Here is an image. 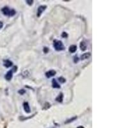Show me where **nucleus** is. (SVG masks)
I'll return each instance as SVG.
<instances>
[{"label": "nucleus", "mask_w": 128, "mask_h": 128, "mask_svg": "<svg viewBox=\"0 0 128 128\" xmlns=\"http://www.w3.org/2000/svg\"><path fill=\"white\" fill-rule=\"evenodd\" d=\"M23 108L25 112L27 113V114H30L31 112L30 108V105L28 104V102H24L23 103Z\"/></svg>", "instance_id": "nucleus-7"}, {"label": "nucleus", "mask_w": 128, "mask_h": 128, "mask_svg": "<svg viewBox=\"0 0 128 128\" xmlns=\"http://www.w3.org/2000/svg\"><path fill=\"white\" fill-rule=\"evenodd\" d=\"M43 51H44V53H48V51H49V49H48V48H44V50H43Z\"/></svg>", "instance_id": "nucleus-19"}, {"label": "nucleus", "mask_w": 128, "mask_h": 128, "mask_svg": "<svg viewBox=\"0 0 128 128\" xmlns=\"http://www.w3.org/2000/svg\"><path fill=\"white\" fill-rule=\"evenodd\" d=\"M52 86L54 88H60V85L58 83V82H56V80L55 79H53L52 81Z\"/></svg>", "instance_id": "nucleus-8"}, {"label": "nucleus", "mask_w": 128, "mask_h": 128, "mask_svg": "<svg viewBox=\"0 0 128 128\" xmlns=\"http://www.w3.org/2000/svg\"><path fill=\"white\" fill-rule=\"evenodd\" d=\"M25 2H26L28 5H30V6H32V4H34V1H33V0H26Z\"/></svg>", "instance_id": "nucleus-14"}, {"label": "nucleus", "mask_w": 128, "mask_h": 128, "mask_svg": "<svg viewBox=\"0 0 128 128\" xmlns=\"http://www.w3.org/2000/svg\"><path fill=\"white\" fill-rule=\"evenodd\" d=\"M58 81L60 82V83H65V82H66V80L63 77H60V78H58Z\"/></svg>", "instance_id": "nucleus-15"}, {"label": "nucleus", "mask_w": 128, "mask_h": 128, "mask_svg": "<svg viewBox=\"0 0 128 128\" xmlns=\"http://www.w3.org/2000/svg\"><path fill=\"white\" fill-rule=\"evenodd\" d=\"M91 54H90V52H86V53H84V54H82L81 56V59L82 60H86L87 58H88L90 56Z\"/></svg>", "instance_id": "nucleus-10"}, {"label": "nucleus", "mask_w": 128, "mask_h": 128, "mask_svg": "<svg viewBox=\"0 0 128 128\" xmlns=\"http://www.w3.org/2000/svg\"><path fill=\"white\" fill-rule=\"evenodd\" d=\"M62 36L63 38H67V36H68V34L66 32H63L62 34Z\"/></svg>", "instance_id": "nucleus-18"}, {"label": "nucleus", "mask_w": 128, "mask_h": 128, "mask_svg": "<svg viewBox=\"0 0 128 128\" xmlns=\"http://www.w3.org/2000/svg\"><path fill=\"white\" fill-rule=\"evenodd\" d=\"M3 22H2V21H0V30L2 29V28H3Z\"/></svg>", "instance_id": "nucleus-20"}, {"label": "nucleus", "mask_w": 128, "mask_h": 128, "mask_svg": "<svg viewBox=\"0 0 128 128\" xmlns=\"http://www.w3.org/2000/svg\"><path fill=\"white\" fill-rule=\"evenodd\" d=\"M86 47H87L86 44L85 43V42H84V41H83V42H82L80 43V49H81L82 51H85V50H86Z\"/></svg>", "instance_id": "nucleus-11"}, {"label": "nucleus", "mask_w": 128, "mask_h": 128, "mask_svg": "<svg viewBox=\"0 0 128 128\" xmlns=\"http://www.w3.org/2000/svg\"><path fill=\"white\" fill-rule=\"evenodd\" d=\"M76 50H77V46L76 45L70 46L69 48H68V51H69L70 53H74V52H76Z\"/></svg>", "instance_id": "nucleus-9"}, {"label": "nucleus", "mask_w": 128, "mask_h": 128, "mask_svg": "<svg viewBox=\"0 0 128 128\" xmlns=\"http://www.w3.org/2000/svg\"><path fill=\"white\" fill-rule=\"evenodd\" d=\"M53 47L56 51H64L65 50V46H64L63 42L58 40H54L53 41Z\"/></svg>", "instance_id": "nucleus-2"}, {"label": "nucleus", "mask_w": 128, "mask_h": 128, "mask_svg": "<svg viewBox=\"0 0 128 128\" xmlns=\"http://www.w3.org/2000/svg\"><path fill=\"white\" fill-rule=\"evenodd\" d=\"M83 128V126H79L78 128Z\"/></svg>", "instance_id": "nucleus-21"}, {"label": "nucleus", "mask_w": 128, "mask_h": 128, "mask_svg": "<svg viewBox=\"0 0 128 128\" xmlns=\"http://www.w3.org/2000/svg\"><path fill=\"white\" fill-rule=\"evenodd\" d=\"M79 61H80V58H79L77 56H75L74 57V62L75 63V64H77L78 62H79Z\"/></svg>", "instance_id": "nucleus-16"}, {"label": "nucleus", "mask_w": 128, "mask_h": 128, "mask_svg": "<svg viewBox=\"0 0 128 128\" xmlns=\"http://www.w3.org/2000/svg\"><path fill=\"white\" fill-rule=\"evenodd\" d=\"M13 66V62L12 61H10L9 60H3V66L6 68H9V67H12Z\"/></svg>", "instance_id": "nucleus-5"}, {"label": "nucleus", "mask_w": 128, "mask_h": 128, "mask_svg": "<svg viewBox=\"0 0 128 128\" xmlns=\"http://www.w3.org/2000/svg\"><path fill=\"white\" fill-rule=\"evenodd\" d=\"M56 101H58L59 102H62L63 101V94L60 93V95L56 98Z\"/></svg>", "instance_id": "nucleus-12"}, {"label": "nucleus", "mask_w": 128, "mask_h": 128, "mask_svg": "<svg viewBox=\"0 0 128 128\" xmlns=\"http://www.w3.org/2000/svg\"><path fill=\"white\" fill-rule=\"evenodd\" d=\"M2 12H3V15L8 17H13L16 15V11L14 9H10L8 6H4L2 9Z\"/></svg>", "instance_id": "nucleus-1"}, {"label": "nucleus", "mask_w": 128, "mask_h": 128, "mask_svg": "<svg viewBox=\"0 0 128 128\" xmlns=\"http://www.w3.org/2000/svg\"><path fill=\"white\" fill-rule=\"evenodd\" d=\"M56 71L54 70H50L49 71H48L47 72H46V76L48 78H50L54 76L56 74Z\"/></svg>", "instance_id": "nucleus-6"}, {"label": "nucleus", "mask_w": 128, "mask_h": 128, "mask_svg": "<svg viewBox=\"0 0 128 128\" xmlns=\"http://www.w3.org/2000/svg\"><path fill=\"white\" fill-rule=\"evenodd\" d=\"M46 8L47 6L45 5H41V6H38V9H37V17H40L44 10L46 9Z\"/></svg>", "instance_id": "nucleus-4"}, {"label": "nucleus", "mask_w": 128, "mask_h": 128, "mask_svg": "<svg viewBox=\"0 0 128 128\" xmlns=\"http://www.w3.org/2000/svg\"><path fill=\"white\" fill-rule=\"evenodd\" d=\"M18 93L20 95H23L26 93V90H24V89H21V90H19V91H18Z\"/></svg>", "instance_id": "nucleus-17"}, {"label": "nucleus", "mask_w": 128, "mask_h": 128, "mask_svg": "<svg viewBox=\"0 0 128 128\" xmlns=\"http://www.w3.org/2000/svg\"><path fill=\"white\" fill-rule=\"evenodd\" d=\"M13 69L8 70V71L6 72V74H5V76H4L5 80H7V81H10V80H12V77H13Z\"/></svg>", "instance_id": "nucleus-3"}, {"label": "nucleus", "mask_w": 128, "mask_h": 128, "mask_svg": "<svg viewBox=\"0 0 128 128\" xmlns=\"http://www.w3.org/2000/svg\"><path fill=\"white\" fill-rule=\"evenodd\" d=\"M76 118H77V116H74V117H72V118H70V119L67 120L65 122V124H68V123H70V122L74 121V120H76Z\"/></svg>", "instance_id": "nucleus-13"}]
</instances>
